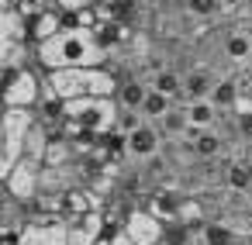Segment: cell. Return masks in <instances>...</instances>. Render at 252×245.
<instances>
[{"label": "cell", "instance_id": "1", "mask_svg": "<svg viewBox=\"0 0 252 245\" xmlns=\"http://www.w3.org/2000/svg\"><path fill=\"white\" fill-rule=\"evenodd\" d=\"M107 62H111V52L100 45V38L94 31H59L56 38L38 45V66L45 73L107 66Z\"/></svg>", "mask_w": 252, "mask_h": 245}, {"label": "cell", "instance_id": "2", "mask_svg": "<svg viewBox=\"0 0 252 245\" xmlns=\"http://www.w3.org/2000/svg\"><path fill=\"white\" fill-rule=\"evenodd\" d=\"M45 83L59 100H80V97H114L121 87V76L111 66H87V69L45 73Z\"/></svg>", "mask_w": 252, "mask_h": 245}, {"label": "cell", "instance_id": "3", "mask_svg": "<svg viewBox=\"0 0 252 245\" xmlns=\"http://www.w3.org/2000/svg\"><path fill=\"white\" fill-rule=\"evenodd\" d=\"M38 114L28 107H4V145H0V180H4L28 149V135L35 128Z\"/></svg>", "mask_w": 252, "mask_h": 245}, {"label": "cell", "instance_id": "4", "mask_svg": "<svg viewBox=\"0 0 252 245\" xmlns=\"http://www.w3.org/2000/svg\"><path fill=\"white\" fill-rule=\"evenodd\" d=\"M45 97V69L28 66L4 76V107H28L35 111Z\"/></svg>", "mask_w": 252, "mask_h": 245}, {"label": "cell", "instance_id": "5", "mask_svg": "<svg viewBox=\"0 0 252 245\" xmlns=\"http://www.w3.org/2000/svg\"><path fill=\"white\" fill-rule=\"evenodd\" d=\"M42 180H45V162L25 155V159L4 176V193L18 197L21 204H32V200L42 193Z\"/></svg>", "mask_w": 252, "mask_h": 245}, {"label": "cell", "instance_id": "6", "mask_svg": "<svg viewBox=\"0 0 252 245\" xmlns=\"http://www.w3.org/2000/svg\"><path fill=\"white\" fill-rule=\"evenodd\" d=\"M121 231H125L135 245H162L166 221H162L152 207H128L125 217H121Z\"/></svg>", "mask_w": 252, "mask_h": 245}, {"label": "cell", "instance_id": "7", "mask_svg": "<svg viewBox=\"0 0 252 245\" xmlns=\"http://www.w3.org/2000/svg\"><path fill=\"white\" fill-rule=\"evenodd\" d=\"M66 221H69V245H97L104 235L121 228V224H111L100 207H94L87 214H76V217H66Z\"/></svg>", "mask_w": 252, "mask_h": 245}, {"label": "cell", "instance_id": "8", "mask_svg": "<svg viewBox=\"0 0 252 245\" xmlns=\"http://www.w3.org/2000/svg\"><path fill=\"white\" fill-rule=\"evenodd\" d=\"M18 245H69V221L66 217H32L21 228Z\"/></svg>", "mask_w": 252, "mask_h": 245}, {"label": "cell", "instance_id": "9", "mask_svg": "<svg viewBox=\"0 0 252 245\" xmlns=\"http://www.w3.org/2000/svg\"><path fill=\"white\" fill-rule=\"evenodd\" d=\"M221 56H224L228 66L245 69V66L252 62V31H249V28H231V31H224V38H221Z\"/></svg>", "mask_w": 252, "mask_h": 245}, {"label": "cell", "instance_id": "10", "mask_svg": "<svg viewBox=\"0 0 252 245\" xmlns=\"http://www.w3.org/2000/svg\"><path fill=\"white\" fill-rule=\"evenodd\" d=\"M159 145H162V135L149 121L142 128H135L131 135H125V155H131V159H152L159 152Z\"/></svg>", "mask_w": 252, "mask_h": 245}, {"label": "cell", "instance_id": "11", "mask_svg": "<svg viewBox=\"0 0 252 245\" xmlns=\"http://www.w3.org/2000/svg\"><path fill=\"white\" fill-rule=\"evenodd\" d=\"M63 31V14L56 7H42L35 14H28V42L32 45H42L49 38H56Z\"/></svg>", "mask_w": 252, "mask_h": 245}, {"label": "cell", "instance_id": "12", "mask_svg": "<svg viewBox=\"0 0 252 245\" xmlns=\"http://www.w3.org/2000/svg\"><path fill=\"white\" fill-rule=\"evenodd\" d=\"M149 90H152L149 80H142V76H125L121 87H118V93H114V100H118L121 111H138V114H142V104H145Z\"/></svg>", "mask_w": 252, "mask_h": 245}, {"label": "cell", "instance_id": "13", "mask_svg": "<svg viewBox=\"0 0 252 245\" xmlns=\"http://www.w3.org/2000/svg\"><path fill=\"white\" fill-rule=\"evenodd\" d=\"M0 42H28V14L18 7L0 11Z\"/></svg>", "mask_w": 252, "mask_h": 245}, {"label": "cell", "instance_id": "14", "mask_svg": "<svg viewBox=\"0 0 252 245\" xmlns=\"http://www.w3.org/2000/svg\"><path fill=\"white\" fill-rule=\"evenodd\" d=\"M183 114L190 121V131H207V128H214L221 111L211 100H183Z\"/></svg>", "mask_w": 252, "mask_h": 245}, {"label": "cell", "instance_id": "15", "mask_svg": "<svg viewBox=\"0 0 252 245\" xmlns=\"http://www.w3.org/2000/svg\"><path fill=\"white\" fill-rule=\"evenodd\" d=\"M238 97H242V80H238V73H235V76H224V80H218L207 100H211L218 111L231 114V107H235V100H238Z\"/></svg>", "mask_w": 252, "mask_h": 245}, {"label": "cell", "instance_id": "16", "mask_svg": "<svg viewBox=\"0 0 252 245\" xmlns=\"http://www.w3.org/2000/svg\"><path fill=\"white\" fill-rule=\"evenodd\" d=\"M214 76L207 69H190L183 73V100H207L211 90H214Z\"/></svg>", "mask_w": 252, "mask_h": 245}, {"label": "cell", "instance_id": "17", "mask_svg": "<svg viewBox=\"0 0 252 245\" xmlns=\"http://www.w3.org/2000/svg\"><path fill=\"white\" fill-rule=\"evenodd\" d=\"M149 87H152L156 93L176 100V104L183 100V73H176V69H156L152 80H149Z\"/></svg>", "mask_w": 252, "mask_h": 245}, {"label": "cell", "instance_id": "18", "mask_svg": "<svg viewBox=\"0 0 252 245\" xmlns=\"http://www.w3.org/2000/svg\"><path fill=\"white\" fill-rule=\"evenodd\" d=\"M190 135H193V138H190L193 155H200V159H214V155H221L224 138H221L214 128H207V131H190Z\"/></svg>", "mask_w": 252, "mask_h": 245}, {"label": "cell", "instance_id": "19", "mask_svg": "<svg viewBox=\"0 0 252 245\" xmlns=\"http://www.w3.org/2000/svg\"><path fill=\"white\" fill-rule=\"evenodd\" d=\"M173 107H176V100H169V97H162V93L149 90V97H145V104H142V118H145L149 124H159Z\"/></svg>", "mask_w": 252, "mask_h": 245}, {"label": "cell", "instance_id": "20", "mask_svg": "<svg viewBox=\"0 0 252 245\" xmlns=\"http://www.w3.org/2000/svg\"><path fill=\"white\" fill-rule=\"evenodd\" d=\"M156 128H159L162 138H166V135H169V138H176V135H190V121H187V114H183V104H176V107H173Z\"/></svg>", "mask_w": 252, "mask_h": 245}, {"label": "cell", "instance_id": "21", "mask_svg": "<svg viewBox=\"0 0 252 245\" xmlns=\"http://www.w3.org/2000/svg\"><path fill=\"white\" fill-rule=\"evenodd\" d=\"M200 238H204V245H231V242H235V235H231V228H224V224H218V221H211V224H204V231H200Z\"/></svg>", "mask_w": 252, "mask_h": 245}, {"label": "cell", "instance_id": "22", "mask_svg": "<svg viewBox=\"0 0 252 245\" xmlns=\"http://www.w3.org/2000/svg\"><path fill=\"white\" fill-rule=\"evenodd\" d=\"M183 7L193 18H218L221 14V0H183Z\"/></svg>", "mask_w": 252, "mask_h": 245}, {"label": "cell", "instance_id": "23", "mask_svg": "<svg viewBox=\"0 0 252 245\" xmlns=\"http://www.w3.org/2000/svg\"><path fill=\"white\" fill-rule=\"evenodd\" d=\"M228 186H231V190H249V166L231 162V166H228Z\"/></svg>", "mask_w": 252, "mask_h": 245}, {"label": "cell", "instance_id": "24", "mask_svg": "<svg viewBox=\"0 0 252 245\" xmlns=\"http://www.w3.org/2000/svg\"><path fill=\"white\" fill-rule=\"evenodd\" d=\"M52 7L63 11V14H76V11H94V7H97V0H56Z\"/></svg>", "mask_w": 252, "mask_h": 245}, {"label": "cell", "instance_id": "25", "mask_svg": "<svg viewBox=\"0 0 252 245\" xmlns=\"http://www.w3.org/2000/svg\"><path fill=\"white\" fill-rule=\"evenodd\" d=\"M249 11V0H221V14H238Z\"/></svg>", "mask_w": 252, "mask_h": 245}, {"label": "cell", "instance_id": "26", "mask_svg": "<svg viewBox=\"0 0 252 245\" xmlns=\"http://www.w3.org/2000/svg\"><path fill=\"white\" fill-rule=\"evenodd\" d=\"M42 4H49V7H52V4H56V0H42Z\"/></svg>", "mask_w": 252, "mask_h": 245}, {"label": "cell", "instance_id": "27", "mask_svg": "<svg viewBox=\"0 0 252 245\" xmlns=\"http://www.w3.org/2000/svg\"><path fill=\"white\" fill-rule=\"evenodd\" d=\"M249 11H252V0H249Z\"/></svg>", "mask_w": 252, "mask_h": 245}]
</instances>
